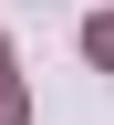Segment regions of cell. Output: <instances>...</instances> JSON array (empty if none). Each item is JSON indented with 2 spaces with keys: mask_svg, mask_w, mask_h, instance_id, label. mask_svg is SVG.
<instances>
[{
  "mask_svg": "<svg viewBox=\"0 0 114 125\" xmlns=\"http://www.w3.org/2000/svg\"><path fill=\"white\" fill-rule=\"evenodd\" d=\"M83 52H93V62L114 73V21H83Z\"/></svg>",
  "mask_w": 114,
  "mask_h": 125,
  "instance_id": "obj_1",
  "label": "cell"
},
{
  "mask_svg": "<svg viewBox=\"0 0 114 125\" xmlns=\"http://www.w3.org/2000/svg\"><path fill=\"white\" fill-rule=\"evenodd\" d=\"M0 125H21V104H10V94H0Z\"/></svg>",
  "mask_w": 114,
  "mask_h": 125,
  "instance_id": "obj_2",
  "label": "cell"
},
{
  "mask_svg": "<svg viewBox=\"0 0 114 125\" xmlns=\"http://www.w3.org/2000/svg\"><path fill=\"white\" fill-rule=\"evenodd\" d=\"M0 62H10V52H0Z\"/></svg>",
  "mask_w": 114,
  "mask_h": 125,
  "instance_id": "obj_3",
  "label": "cell"
}]
</instances>
